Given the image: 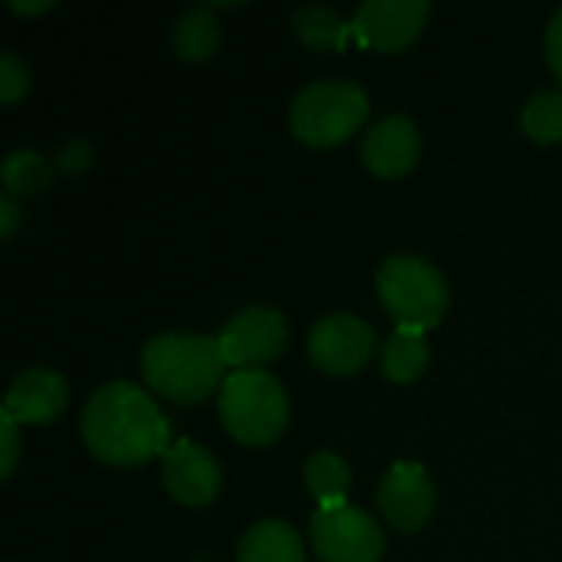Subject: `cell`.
<instances>
[{"label": "cell", "mask_w": 562, "mask_h": 562, "mask_svg": "<svg viewBox=\"0 0 562 562\" xmlns=\"http://www.w3.org/2000/svg\"><path fill=\"white\" fill-rule=\"evenodd\" d=\"M86 448L105 464H142L151 454H165L168 422L158 402L132 382H105L82 408Z\"/></svg>", "instance_id": "6da1fadb"}, {"label": "cell", "mask_w": 562, "mask_h": 562, "mask_svg": "<svg viewBox=\"0 0 562 562\" xmlns=\"http://www.w3.org/2000/svg\"><path fill=\"white\" fill-rule=\"evenodd\" d=\"M227 359L217 336L204 333H158L142 349L145 382L175 402H201L224 385Z\"/></svg>", "instance_id": "7a4b0ae2"}, {"label": "cell", "mask_w": 562, "mask_h": 562, "mask_svg": "<svg viewBox=\"0 0 562 562\" xmlns=\"http://www.w3.org/2000/svg\"><path fill=\"white\" fill-rule=\"evenodd\" d=\"M217 412L227 431L244 445H270L290 418L283 385L263 369H234L217 395Z\"/></svg>", "instance_id": "3957f363"}, {"label": "cell", "mask_w": 562, "mask_h": 562, "mask_svg": "<svg viewBox=\"0 0 562 562\" xmlns=\"http://www.w3.org/2000/svg\"><path fill=\"white\" fill-rule=\"evenodd\" d=\"M375 290L385 310L398 319V326L412 329L435 326L451 303L445 273L418 254L385 257L375 273Z\"/></svg>", "instance_id": "277c9868"}, {"label": "cell", "mask_w": 562, "mask_h": 562, "mask_svg": "<svg viewBox=\"0 0 562 562\" xmlns=\"http://www.w3.org/2000/svg\"><path fill=\"white\" fill-rule=\"evenodd\" d=\"M369 115V92L352 79H316L290 105L293 132L310 145L349 138Z\"/></svg>", "instance_id": "5b68a950"}, {"label": "cell", "mask_w": 562, "mask_h": 562, "mask_svg": "<svg viewBox=\"0 0 562 562\" xmlns=\"http://www.w3.org/2000/svg\"><path fill=\"white\" fill-rule=\"evenodd\" d=\"M310 540L323 562H379L385 550V533L375 517L346 501L316 507Z\"/></svg>", "instance_id": "8992f818"}, {"label": "cell", "mask_w": 562, "mask_h": 562, "mask_svg": "<svg viewBox=\"0 0 562 562\" xmlns=\"http://www.w3.org/2000/svg\"><path fill=\"white\" fill-rule=\"evenodd\" d=\"M221 352L234 369H257L273 362L286 346V316L277 306L254 303L234 313L224 326Z\"/></svg>", "instance_id": "52a82bcc"}, {"label": "cell", "mask_w": 562, "mask_h": 562, "mask_svg": "<svg viewBox=\"0 0 562 562\" xmlns=\"http://www.w3.org/2000/svg\"><path fill=\"white\" fill-rule=\"evenodd\" d=\"M375 349V329L356 313H329L310 329V359L333 375L359 372Z\"/></svg>", "instance_id": "ba28073f"}, {"label": "cell", "mask_w": 562, "mask_h": 562, "mask_svg": "<svg viewBox=\"0 0 562 562\" xmlns=\"http://www.w3.org/2000/svg\"><path fill=\"white\" fill-rule=\"evenodd\" d=\"M379 507L395 530H422L435 514V484L418 461H395L379 484Z\"/></svg>", "instance_id": "9c48e42d"}, {"label": "cell", "mask_w": 562, "mask_h": 562, "mask_svg": "<svg viewBox=\"0 0 562 562\" xmlns=\"http://www.w3.org/2000/svg\"><path fill=\"white\" fill-rule=\"evenodd\" d=\"M428 10V0H366L352 16V36L366 46L395 53L418 36Z\"/></svg>", "instance_id": "30bf717a"}, {"label": "cell", "mask_w": 562, "mask_h": 562, "mask_svg": "<svg viewBox=\"0 0 562 562\" xmlns=\"http://www.w3.org/2000/svg\"><path fill=\"white\" fill-rule=\"evenodd\" d=\"M165 491L184 507H204L221 491V464L201 445L181 438L161 454Z\"/></svg>", "instance_id": "8fae6325"}, {"label": "cell", "mask_w": 562, "mask_h": 562, "mask_svg": "<svg viewBox=\"0 0 562 562\" xmlns=\"http://www.w3.org/2000/svg\"><path fill=\"white\" fill-rule=\"evenodd\" d=\"M69 402V385L56 369L36 366L13 379V385L3 395V412L16 425H43L53 422Z\"/></svg>", "instance_id": "7c38bea8"}, {"label": "cell", "mask_w": 562, "mask_h": 562, "mask_svg": "<svg viewBox=\"0 0 562 562\" xmlns=\"http://www.w3.org/2000/svg\"><path fill=\"white\" fill-rule=\"evenodd\" d=\"M418 151H422V135H418V125L412 122V115H405V112H392V115L379 119L375 125H369V132L362 138V158L382 178L405 175L415 165Z\"/></svg>", "instance_id": "4fadbf2b"}, {"label": "cell", "mask_w": 562, "mask_h": 562, "mask_svg": "<svg viewBox=\"0 0 562 562\" xmlns=\"http://www.w3.org/2000/svg\"><path fill=\"white\" fill-rule=\"evenodd\" d=\"M237 562H306V553L286 520H260L240 537Z\"/></svg>", "instance_id": "5bb4252c"}, {"label": "cell", "mask_w": 562, "mask_h": 562, "mask_svg": "<svg viewBox=\"0 0 562 562\" xmlns=\"http://www.w3.org/2000/svg\"><path fill=\"white\" fill-rule=\"evenodd\" d=\"M217 40H221V23L207 3L188 7L184 13H178L171 26V46L181 59H207L217 49Z\"/></svg>", "instance_id": "9a60e30c"}, {"label": "cell", "mask_w": 562, "mask_h": 562, "mask_svg": "<svg viewBox=\"0 0 562 562\" xmlns=\"http://www.w3.org/2000/svg\"><path fill=\"white\" fill-rule=\"evenodd\" d=\"M428 342H425V329H412V326H398L385 346H382V372L392 382H412L428 369Z\"/></svg>", "instance_id": "2e32d148"}, {"label": "cell", "mask_w": 562, "mask_h": 562, "mask_svg": "<svg viewBox=\"0 0 562 562\" xmlns=\"http://www.w3.org/2000/svg\"><path fill=\"white\" fill-rule=\"evenodd\" d=\"M290 23H293V33L313 49H336V46H346V40L352 36V20H342L333 7H323V3L296 7Z\"/></svg>", "instance_id": "e0dca14e"}, {"label": "cell", "mask_w": 562, "mask_h": 562, "mask_svg": "<svg viewBox=\"0 0 562 562\" xmlns=\"http://www.w3.org/2000/svg\"><path fill=\"white\" fill-rule=\"evenodd\" d=\"M303 477H306L310 494H313L319 504L346 501L349 484H352L349 464H346L336 451H316V454H310V458H306V468H303Z\"/></svg>", "instance_id": "ac0fdd59"}, {"label": "cell", "mask_w": 562, "mask_h": 562, "mask_svg": "<svg viewBox=\"0 0 562 562\" xmlns=\"http://www.w3.org/2000/svg\"><path fill=\"white\" fill-rule=\"evenodd\" d=\"M53 161L46 158V155H40V151H33V148H13L7 158H3V168H0V175H3V184H7V191L10 194H33V191H43L46 184H49V178H53Z\"/></svg>", "instance_id": "d6986e66"}, {"label": "cell", "mask_w": 562, "mask_h": 562, "mask_svg": "<svg viewBox=\"0 0 562 562\" xmlns=\"http://www.w3.org/2000/svg\"><path fill=\"white\" fill-rule=\"evenodd\" d=\"M524 132L537 142H560L562 138V89H540L527 99L520 112Z\"/></svg>", "instance_id": "ffe728a7"}, {"label": "cell", "mask_w": 562, "mask_h": 562, "mask_svg": "<svg viewBox=\"0 0 562 562\" xmlns=\"http://www.w3.org/2000/svg\"><path fill=\"white\" fill-rule=\"evenodd\" d=\"M30 89V69L26 63L13 53V49H3L0 53V102H16L20 95H26Z\"/></svg>", "instance_id": "44dd1931"}, {"label": "cell", "mask_w": 562, "mask_h": 562, "mask_svg": "<svg viewBox=\"0 0 562 562\" xmlns=\"http://www.w3.org/2000/svg\"><path fill=\"white\" fill-rule=\"evenodd\" d=\"M16 454H20L16 422H13L7 412H0V474H3V477H10V474H13Z\"/></svg>", "instance_id": "7402d4cb"}, {"label": "cell", "mask_w": 562, "mask_h": 562, "mask_svg": "<svg viewBox=\"0 0 562 562\" xmlns=\"http://www.w3.org/2000/svg\"><path fill=\"white\" fill-rule=\"evenodd\" d=\"M89 161H92V148H89L86 138H69V142L56 151V158H53V165L63 168V171H82Z\"/></svg>", "instance_id": "603a6c76"}, {"label": "cell", "mask_w": 562, "mask_h": 562, "mask_svg": "<svg viewBox=\"0 0 562 562\" xmlns=\"http://www.w3.org/2000/svg\"><path fill=\"white\" fill-rule=\"evenodd\" d=\"M547 56H550L553 72L562 79V7L550 16V26H547Z\"/></svg>", "instance_id": "cb8c5ba5"}, {"label": "cell", "mask_w": 562, "mask_h": 562, "mask_svg": "<svg viewBox=\"0 0 562 562\" xmlns=\"http://www.w3.org/2000/svg\"><path fill=\"white\" fill-rule=\"evenodd\" d=\"M16 224H20V204L13 201L10 191H3V194H0V234H3V237H13Z\"/></svg>", "instance_id": "d4e9b609"}, {"label": "cell", "mask_w": 562, "mask_h": 562, "mask_svg": "<svg viewBox=\"0 0 562 562\" xmlns=\"http://www.w3.org/2000/svg\"><path fill=\"white\" fill-rule=\"evenodd\" d=\"M10 7L20 13H40V10H49L53 3L49 0H10Z\"/></svg>", "instance_id": "484cf974"}, {"label": "cell", "mask_w": 562, "mask_h": 562, "mask_svg": "<svg viewBox=\"0 0 562 562\" xmlns=\"http://www.w3.org/2000/svg\"><path fill=\"white\" fill-rule=\"evenodd\" d=\"M191 562H217V560H214L211 553H198V557H194V560H191Z\"/></svg>", "instance_id": "4316f807"}]
</instances>
